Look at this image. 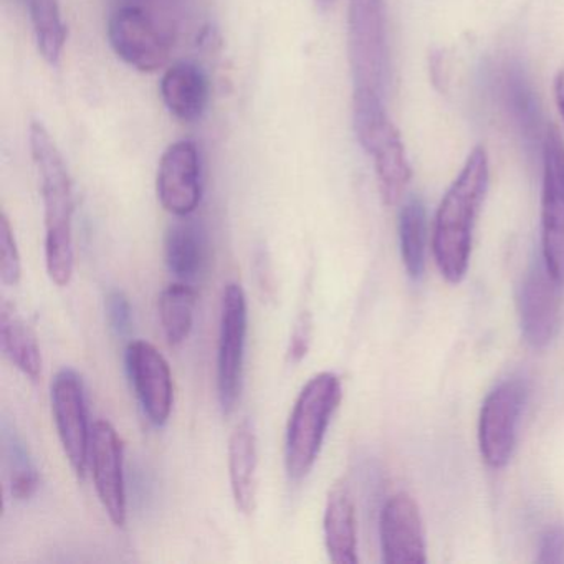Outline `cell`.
<instances>
[{"label":"cell","instance_id":"f1b7e54d","mask_svg":"<svg viewBox=\"0 0 564 564\" xmlns=\"http://www.w3.org/2000/svg\"><path fill=\"white\" fill-rule=\"evenodd\" d=\"M538 563L564 564V528L551 527L541 534Z\"/></svg>","mask_w":564,"mask_h":564},{"label":"cell","instance_id":"277c9868","mask_svg":"<svg viewBox=\"0 0 564 564\" xmlns=\"http://www.w3.org/2000/svg\"><path fill=\"white\" fill-rule=\"evenodd\" d=\"M352 127L362 150L375 161L382 197L388 204L398 203L411 183L412 171L401 134L386 113L384 98L355 91Z\"/></svg>","mask_w":564,"mask_h":564},{"label":"cell","instance_id":"52a82bcc","mask_svg":"<svg viewBox=\"0 0 564 564\" xmlns=\"http://www.w3.org/2000/svg\"><path fill=\"white\" fill-rule=\"evenodd\" d=\"M247 296L239 283L224 290L220 310L219 351H217V395L224 414H232L242 389L246 358Z\"/></svg>","mask_w":564,"mask_h":564},{"label":"cell","instance_id":"1f68e13d","mask_svg":"<svg viewBox=\"0 0 564 564\" xmlns=\"http://www.w3.org/2000/svg\"><path fill=\"white\" fill-rule=\"evenodd\" d=\"M315 2L318 4V8L328 9L335 0H315Z\"/></svg>","mask_w":564,"mask_h":564},{"label":"cell","instance_id":"7c38bea8","mask_svg":"<svg viewBox=\"0 0 564 564\" xmlns=\"http://www.w3.org/2000/svg\"><path fill=\"white\" fill-rule=\"evenodd\" d=\"M563 283L557 282L543 256L531 262L520 290L521 333L528 345L546 348L560 332Z\"/></svg>","mask_w":564,"mask_h":564},{"label":"cell","instance_id":"4dcf8cb0","mask_svg":"<svg viewBox=\"0 0 564 564\" xmlns=\"http://www.w3.org/2000/svg\"><path fill=\"white\" fill-rule=\"evenodd\" d=\"M554 94H556V104L560 108L561 117L564 120V70H561L556 77V84H554Z\"/></svg>","mask_w":564,"mask_h":564},{"label":"cell","instance_id":"83f0119b","mask_svg":"<svg viewBox=\"0 0 564 564\" xmlns=\"http://www.w3.org/2000/svg\"><path fill=\"white\" fill-rule=\"evenodd\" d=\"M105 308H107L110 328L118 336L127 335L131 326V305L128 296L120 290H113V292L108 293Z\"/></svg>","mask_w":564,"mask_h":564},{"label":"cell","instance_id":"4316f807","mask_svg":"<svg viewBox=\"0 0 564 564\" xmlns=\"http://www.w3.org/2000/svg\"><path fill=\"white\" fill-rule=\"evenodd\" d=\"M313 338V316L308 310H303L293 325L292 335H290L289 349H286V359L290 365H300L308 355Z\"/></svg>","mask_w":564,"mask_h":564},{"label":"cell","instance_id":"8992f818","mask_svg":"<svg viewBox=\"0 0 564 564\" xmlns=\"http://www.w3.org/2000/svg\"><path fill=\"white\" fill-rule=\"evenodd\" d=\"M528 399V384L520 378L500 382L481 405L478 445L491 468L507 467L517 447L518 425Z\"/></svg>","mask_w":564,"mask_h":564},{"label":"cell","instance_id":"ba28073f","mask_svg":"<svg viewBox=\"0 0 564 564\" xmlns=\"http://www.w3.org/2000/svg\"><path fill=\"white\" fill-rule=\"evenodd\" d=\"M491 94L513 123L530 153L543 148L546 131L543 128L540 101L528 77L527 68L517 55H507L488 70Z\"/></svg>","mask_w":564,"mask_h":564},{"label":"cell","instance_id":"2e32d148","mask_svg":"<svg viewBox=\"0 0 564 564\" xmlns=\"http://www.w3.org/2000/svg\"><path fill=\"white\" fill-rule=\"evenodd\" d=\"M379 541L384 563H427L424 521L411 495L401 491L386 501L379 517Z\"/></svg>","mask_w":564,"mask_h":564},{"label":"cell","instance_id":"484cf974","mask_svg":"<svg viewBox=\"0 0 564 564\" xmlns=\"http://www.w3.org/2000/svg\"><path fill=\"white\" fill-rule=\"evenodd\" d=\"M22 279L21 253L9 217H0V280L8 286L19 285Z\"/></svg>","mask_w":564,"mask_h":564},{"label":"cell","instance_id":"f546056e","mask_svg":"<svg viewBox=\"0 0 564 564\" xmlns=\"http://www.w3.org/2000/svg\"><path fill=\"white\" fill-rule=\"evenodd\" d=\"M256 270L260 289L265 290V295L273 296V293H275V279H273L272 267H270L269 259H267L265 250L257 252Z\"/></svg>","mask_w":564,"mask_h":564},{"label":"cell","instance_id":"d6986e66","mask_svg":"<svg viewBox=\"0 0 564 564\" xmlns=\"http://www.w3.org/2000/svg\"><path fill=\"white\" fill-rule=\"evenodd\" d=\"M164 257L181 282H196L209 267V239L203 224L189 216L177 217L164 237Z\"/></svg>","mask_w":564,"mask_h":564},{"label":"cell","instance_id":"7402d4cb","mask_svg":"<svg viewBox=\"0 0 564 564\" xmlns=\"http://www.w3.org/2000/svg\"><path fill=\"white\" fill-rule=\"evenodd\" d=\"M425 240H427V214L419 197L405 200L399 214V242L401 257L409 276L419 280L425 269Z\"/></svg>","mask_w":564,"mask_h":564},{"label":"cell","instance_id":"9c48e42d","mask_svg":"<svg viewBox=\"0 0 564 564\" xmlns=\"http://www.w3.org/2000/svg\"><path fill=\"white\" fill-rule=\"evenodd\" d=\"M541 154V256L551 275L564 285V141L556 130L546 131Z\"/></svg>","mask_w":564,"mask_h":564},{"label":"cell","instance_id":"5bb4252c","mask_svg":"<svg viewBox=\"0 0 564 564\" xmlns=\"http://www.w3.org/2000/svg\"><path fill=\"white\" fill-rule=\"evenodd\" d=\"M123 441L117 429L107 421L95 422L91 427L88 464L101 507L115 527L127 524V490H124Z\"/></svg>","mask_w":564,"mask_h":564},{"label":"cell","instance_id":"cb8c5ba5","mask_svg":"<svg viewBox=\"0 0 564 564\" xmlns=\"http://www.w3.org/2000/svg\"><path fill=\"white\" fill-rule=\"evenodd\" d=\"M197 293L189 283H171L160 296V318L171 346H180L189 338L194 326Z\"/></svg>","mask_w":564,"mask_h":564},{"label":"cell","instance_id":"603a6c76","mask_svg":"<svg viewBox=\"0 0 564 564\" xmlns=\"http://www.w3.org/2000/svg\"><path fill=\"white\" fill-rule=\"evenodd\" d=\"M2 454H4L6 477L9 481V491L18 501H28L37 494L41 485V475L32 460L25 442L19 437L18 432L4 425L2 432Z\"/></svg>","mask_w":564,"mask_h":564},{"label":"cell","instance_id":"d4e9b609","mask_svg":"<svg viewBox=\"0 0 564 564\" xmlns=\"http://www.w3.org/2000/svg\"><path fill=\"white\" fill-rule=\"evenodd\" d=\"M39 52L45 62L57 65L67 42V25L58 0H28Z\"/></svg>","mask_w":564,"mask_h":564},{"label":"cell","instance_id":"8fae6325","mask_svg":"<svg viewBox=\"0 0 564 564\" xmlns=\"http://www.w3.org/2000/svg\"><path fill=\"white\" fill-rule=\"evenodd\" d=\"M52 412L58 438L75 475L84 480L90 455L91 429L88 427L84 382L74 369H62L51 386Z\"/></svg>","mask_w":564,"mask_h":564},{"label":"cell","instance_id":"7a4b0ae2","mask_svg":"<svg viewBox=\"0 0 564 564\" xmlns=\"http://www.w3.org/2000/svg\"><path fill=\"white\" fill-rule=\"evenodd\" d=\"M31 153L44 200L45 265L55 285L67 286L75 272L74 186L64 156L41 121L31 124Z\"/></svg>","mask_w":564,"mask_h":564},{"label":"cell","instance_id":"ac0fdd59","mask_svg":"<svg viewBox=\"0 0 564 564\" xmlns=\"http://www.w3.org/2000/svg\"><path fill=\"white\" fill-rule=\"evenodd\" d=\"M323 533L329 560L336 564L358 563V521L351 490L345 480L335 481L326 498Z\"/></svg>","mask_w":564,"mask_h":564},{"label":"cell","instance_id":"d6a6232c","mask_svg":"<svg viewBox=\"0 0 564 564\" xmlns=\"http://www.w3.org/2000/svg\"><path fill=\"white\" fill-rule=\"evenodd\" d=\"M25 2H28V0H25Z\"/></svg>","mask_w":564,"mask_h":564},{"label":"cell","instance_id":"4fadbf2b","mask_svg":"<svg viewBox=\"0 0 564 564\" xmlns=\"http://www.w3.org/2000/svg\"><path fill=\"white\" fill-rule=\"evenodd\" d=\"M124 361L144 415L151 424L163 427L174 404L173 372L166 358L156 346L138 339L128 345Z\"/></svg>","mask_w":564,"mask_h":564},{"label":"cell","instance_id":"3957f363","mask_svg":"<svg viewBox=\"0 0 564 564\" xmlns=\"http://www.w3.org/2000/svg\"><path fill=\"white\" fill-rule=\"evenodd\" d=\"M343 398L335 372L313 376L296 398L286 425L285 467L293 481L303 480L318 460L326 431Z\"/></svg>","mask_w":564,"mask_h":564},{"label":"cell","instance_id":"e0dca14e","mask_svg":"<svg viewBox=\"0 0 564 564\" xmlns=\"http://www.w3.org/2000/svg\"><path fill=\"white\" fill-rule=\"evenodd\" d=\"M210 85L206 72L193 62H177L161 80V98L174 118L184 123L200 120L209 105Z\"/></svg>","mask_w":564,"mask_h":564},{"label":"cell","instance_id":"ffe728a7","mask_svg":"<svg viewBox=\"0 0 564 564\" xmlns=\"http://www.w3.org/2000/svg\"><path fill=\"white\" fill-rule=\"evenodd\" d=\"M257 470L259 442L252 422L242 421L229 441V478L236 507L243 514H252L257 501Z\"/></svg>","mask_w":564,"mask_h":564},{"label":"cell","instance_id":"9a60e30c","mask_svg":"<svg viewBox=\"0 0 564 564\" xmlns=\"http://www.w3.org/2000/svg\"><path fill=\"white\" fill-rule=\"evenodd\" d=\"M200 173L199 150L194 141L171 144L158 167L156 193L161 206L173 216H191L203 197Z\"/></svg>","mask_w":564,"mask_h":564},{"label":"cell","instance_id":"30bf717a","mask_svg":"<svg viewBox=\"0 0 564 564\" xmlns=\"http://www.w3.org/2000/svg\"><path fill=\"white\" fill-rule=\"evenodd\" d=\"M108 41L118 58L143 74L161 70L170 61L166 34L138 6H123L111 14Z\"/></svg>","mask_w":564,"mask_h":564},{"label":"cell","instance_id":"5b68a950","mask_svg":"<svg viewBox=\"0 0 564 564\" xmlns=\"http://www.w3.org/2000/svg\"><path fill=\"white\" fill-rule=\"evenodd\" d=\"M348 54L355 91L384 98L389 82L384 0H349Z\"/></svg>","mask_w":564,"mask_h":564},{"label":"cell","instance_id":"44dd1931","mask_svg":"<svg viewBox=\"0 0 564 564\" xmlns=\"http://www.w3.org/2000/svg\"><path fill=\"white\" fill-rule=\"evenodd\" d=\"M0 346L6 358L32 381L42 376V352L32 326L25 322L18 306L2 302L0 306Z\"/></svg>","mask_w":564,"mask_h":564},{"label":"cell","instance_id":"6da1fadb","mask_svg":"<svg viewBox=\"0 0 564 564\" xmlns=\"http://www.w3.org/2000/svg\"><path fill=\"white\" fill-rule=\"evenodd\" d=\"M490 183L487 151L475 148L435 216L434 257L448 283H460L470 263L471 234Z\"/></svg>","mask_w":564,"mask_h":564}]
</instances>
